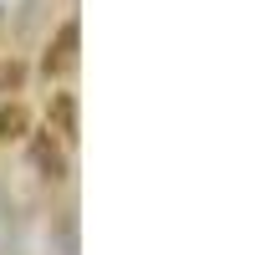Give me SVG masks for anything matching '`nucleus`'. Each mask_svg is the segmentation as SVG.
<instances>
[{
	"instance_id": "1",
	"label": "nucleus",
	"mask_w": 255,
	"mask_h": 255,
	"mask_svg": "<svg viewBox=\"0 0 255 255\" xmlns=\"http://www.w3.org/2000/svg\"><path fill=\"white\" fill-rule=\"evenodd\" d=\"M77 41H82V31H77V20H67V26L56 31V41H51V51H46V72H61V67H72V61H77Z\"/></svg>"
},
{
	"instance_id": "2",
	"label": "nucleus",
	"mask_w": 255,
	"mask_h": 255,
	"mask_svg": "<svg viewBox=\"0 0 255 255\" xmlns=\"http://www.w3.org/2000/svg\"><path fill=\"white\" fill-rule=\"evenodd\" d=\"M31 158L41 163V174H46V179H61V174H67V163H61V153H56V143H51L46 133H41V138L31 143Z\"/></svg>"
},
{
	"instance_id": "4",
	"label": "nucleus",
	"mask_w": 255,
	"mask_h": 255,
	"mask_svg": "<svg viewBox=\"0 0 255 255\" xmlns=\"http://www.w3.org/2000/svg\"><path fill=\"white\" fill-rule=\"evenodd\" d=\"M26 108H5V113H0V138H20V133H26Z\"/></svg>"
},
{
	"instance_id": "3",
	"label": "nucleus",
	"mask_w": 255,
	"mask_h": 255,
	"mask_svg": "<svg viewBox=\"0 0 255 255\" xmlns=\"http://www.w3.org/2000/svg\"><path fill=\"white\" fill-rule=\"evenodd\" d=\"M51 123H56V133H61V138H77V102H72L67 92L51 102Z\"/></svg>"
}]
</instances>
